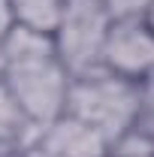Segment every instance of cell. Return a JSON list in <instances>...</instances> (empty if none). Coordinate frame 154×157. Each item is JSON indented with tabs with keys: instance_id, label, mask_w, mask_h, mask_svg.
Returning a JSON list of instances; mask_svg holds the SVG:
<instances>
[{
	"instance_id": "cell-12",
	"label": "cell",
	"mask_w": 154,
	"mask_h": 157,
	"mask_svg": "<svg viewBox=\"0 0 154 157\" xmlns=\"http://www.w3.org/2000/svg\"><path fill=\"white\" fill-rule=\"evenodd\" d=\"M0 157H3V154H0Z\"/></svg>"
},
{
	"instance_id": "cell-11",
	"label": "cell",
	"mask_w": 154,
	"mask_h": 157,
	"mask_svg": "<svg viewBox=\"0 0 154 157\" xmlns=\"http://www.w3.org/2000/svg\"><path fill=\"white\" fill-rule=\"evenodd\" d=\"M142 18L148 21V27H151V33H154V0H148V6H145V12H142Z\"/></svg>"
},
{
	"instance_id": "cell-6",
	"label": "cell",
	"mask_w": 154,
	"mask_h": 157,
	"mask_svg": "<svg viewBox=\"0 0 154 157\" xmlns=\"http://www.w3.org/2000/svg\"><path fill=\"white\" fill-rule=\"evenodd\" d=\"M37 127L30 124V118L21 112V106L15 103V97L9 94V88L0 78V154L3 157H18V151L24 148V142L30 139Z\"/></svg>"
},
{
	"instance_id": "cell-5",
	"label": "cell",
	"mask_w": 154,
	"mask_h": 157,
	"mask_svg": "<svg viewBox=\"0 0 154 157\" xmlns=\"http://www.w3.org/2000/svg\"><path fill=\"white\" fill-rule=\"evenodd\" d=\"M18 157H109V142L79 118L64 115L37 127Z\"/></svg>"
},
{
	"instance_id": "cell-8",
	"label": "cell",
	"mask_w": 154,
	"mask_h": 157,
	"mask_svg": "<svg viewBox=\"0 0 154 157\" xmlns=\"http://www.w3.org/2000/svg\"><path fill=\"white\" fill-rule=\"evenodd\" d=\"M139 94H142V112H154V67L142 76Z\"/></svg>"
},
{
	"instance_id": "cell-9",
	"label": "cell",
	"mask_w": 154,
	"mask_h": 157,
	"mask_svg": "<svg viewBox=\"0 0 154 157\" xmlns=\"http://www.w3.org/2000/svg\"><path fill=\"white\" fill-rule=\"evenodd\" d=\"M15 27V18H12V9H9V0H0V42L6 39V33Z\"/></svg>"
},
{
	"instance_id": "cell-7",
	"label": "cell",
	"mask_w": 154,
	"mask_h": 157,
	"mask_svg": "<svg viewBox=\"0 0 154 157\" xmlns=\"http://www.w3.org/2000/svg\"><path fill=\"white\" fill-rule=\"evenodd\" d=\"M12 18L18 27L37 30V33H52L60 18L64 0H9Z\"/></svg>"
},
{
	"instance_id": "cell-4",
	"label": "cell",
	"mask_w": 154,
	"mask_h": 157,
	"mask_svg": "<svg viewBox=\"0 0 154 157\" xmlns=\"http://www.w3.org/2000/svg\"><path fill=\"white\" fill-rule=\"evenodd\" d=\"M154 67V33L142 15L112 18L103 42L100 70H109L121 78L142 82V76Z\"/></svg>"
},
{
	"instance_id": "cell-3",
	"label": "cell",
	"mask_w": 154,
	"mask_h": 157,
	"mask_svg": "<svg viewBox=\"0 0 154 157\" xmlns=\"http://www.w3.org/2000/svg\"><path fill=\"white\" fill-rule=\"evenodd\" d=\"M109 24L112 12L106 0H64L60 18L52 30V42L70 76L100 70Z\"/></svg>"
},
{
	"instance_id": "cell-10",
	"label": "cell",
	"mask_w": 154,
	"mask_h": 157,
	"mask_svg": "<svg viewBox=\"0 0 154 157\" xmlns=\"http://www.w3.org/2000/svg\"><path fill=\"white\" fill-rule=\"evenodd\" d=\"M139 127L145 130V136L151 139V145H154V112H142V118H139Z\"/></svg>"
},
{
	"instance_id": "cell-1",
	"label": "cell",
	"mask_w": 154,
	"mask_h": 157,
	"mask_svg": "<svg viewBox=\"0 0 154 157\" xmlns=\"http://www.w3.org/2000/svg\"><path fill=\"white\" fill-rule=\"evenodd\" d=\"M0 78L33 127L67 112L73 76L60 63L52 33H37L15 24L0 42Z\"/></svg>"
},
{
	"instance_id": "cell-2",
	"label": "cell",
	"mask_w": 154,
	"mask_h": 157,
	"mask_svg": "<svg viewBox=\"0 0 154 157\" xmlns=\"http://www.w3.org/2000/svg\"><path fill=\"white\" fill-rule=\"evenodd\" d=\"M67 115L94 127L112 148L142 118L139 82L121 78L109 70H91V73L73 76L70 94H67Z\"/></svg>"
}]
</instances>
